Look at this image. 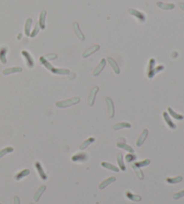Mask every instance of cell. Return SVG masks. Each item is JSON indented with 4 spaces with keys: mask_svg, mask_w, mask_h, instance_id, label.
<instances>
[{
    "mask_svg": "<svg viewBox=\"0 0 184 204\" xmlns=\"http://www.w3.org/2000/svg\"><path fill=\"white\" fill-rule=\"evenodd\" d=\"M106 100V104H107V108H108V115H109V117L110 118H113L114 116H115V108H114V103H113V100L107 97L105 99Z\"/></svg>",
    "mask_w": 184,
    "mask_h": 204,
    "instance_id": "8992f818",
    "label": "cell"
},
{
    "mask_svg": "<svg viewBox=\"0 0 184 204\" xmlns=\"http://www.w3.org/2000/svg\"><path fill=\"white\" fill-rule=\"evenodd\" d=\"M182 197H184V190H182V191H180V192H178V193L173 194V199L174 200H179Z\"/></svg>",
    "mask_w": 184,
    "mask_h": 204,
    "instance_id": "74e56055",
    "label": "cell"
},
{
    "mask_svg": "<svg viewBox=\"0 0 184 204\" xmlns=\"http://www.w3.org/2000/svg\"><path fill=\"white\" fill-rule=\"evenodd\" d=\"M39 61H40V64H41V65H42L46 69H48L49 71H51V72H53V73H55V74H59V75H67V74H69V72H70V71H69L68 69H66V68L54 67L49 62V60L46 59V58H45L44 56L40 57Z\"/></svg>",
    "mask_w": 184,
    "mask_h": 204,
    "instance_id": "6da1fadb",
    "label": "cell"
},
{
    "mask_svg": "<svg viewBox=\"0 0 184 204\" xmlns=\"http://www.w3.org/2000/svg\"><path fill=\"white\" fill-rule=\"evenodd\" d=\"M73 28H74V31H75V35H76V37L80 40H84V35L83 34V32H82V31H81V29H80V26H79V24H78V22H74V24H73Z\"/></svg>",
    "mask_w": 184,
    "mask_h": 204,
    "instance_id": "4fadbf2b",
    "label": "cell"
},
{
    "mask_svg": "<svg viewBox=\"0 0 184 204\" xmlns=\"http://www.w3.org/2000/svg\"><path fill=\"white\" fill-rule=\"evenodd\" d=\"M126 197L128 199V200H130V201H132V202H135V203H139L140 201H141V197L139 196V195H137V194H134L133 193H131V192H126Z\"/></svg>",
    "mask_w": 184,
    "mask_h": 204,
    "instance_id": "cb8c5ba5",
    "label": "cell"
},
{
    "mask_svg": "<svg viewBox=\"0 0 184 204\" xmlns=\"http://www.w3.org/2000/svg\"><path fill=\"white\" fill-rule=\"evenodd\" d=\"M125 159H126L127 162L131 163L132 161H135L136 159V156L134 153H128L125 156Z\"/></svg>",
    "mask_w": 184,
    "mask_h": 204,
    "instance_id": "e575fe53",
    "label": "cell"
},
{
    "mask_svg": "<svg viewBox=\"0 0 184 204\" xmlns=\"http://www.w3.org/2000/svg\"><path fill=\"white\" fill-rule=\"evenodd\" d=\"M13 151H14V148H13V147H10V146L2 149L0 150V158H3L4 156H5L6 154H9V153H11V152H13Z\"/></svg>",
    "mask_w": 184,
    "mask_h": 204,
    "instance_id": "d6a6232c",
    "label": "cell"
},
{
    "mask_svg": "<svg viewBox=\"0 0 184 204\" xmlns=\"http://www.w3.org/2000/svg\"><path fill=\"white\" fill-rule=\"evenodd\" d=\"M22 71H23V69L21 67H9L3 70V74H4V75H9V74L15 73V72H21Z\"/></svg>",
    "mask_w": 184,
    "mask_h": 204,
    "instance_id": "d6986e66",
    "label": "cell"
},
{
    "mask_svg": "<svg viewBox=\"0 0 184 204\" xmlns=\"http://www.w3.org/2000/svg\"><path fill=\"white\" fill-rule=\"evenodd\" d=\"M128 13H129L130 15L136 17V18L139 21V22H141V23L145 22L146 20V17L145 13H142V12H140V11H138V10L130 8V9H128Z\"/></svg>",
    "mask_w": 184,
    "mask_h": 204,
    "instance_id": "277c9868",
    "label": "cell"
},
{
    "mask_svg": "<svg viewBox=\"0 0 184 204\" xmlns=\"http://www.w3.org/2000/svg\"><path fill=\"white\" fill-rule=\"evenodd\" d=\"M80 100L81 99L79 97H73V98H70V99H67L65 100L57 101L55 103V105H56V107H58L60 108H68V107H71V106H74V105L79 103Z\"/></svg>",
    "mask_w": 184,
    "mask_h": 204,
    "instance_id": "7a4b0ae2",
    "label": "cell"
},
{
    "mask_svg": "<svg viewBox=\"0 0 184 204\" xmlns=\"http://www.w3.org/2000/svg\"><path fill=\"white\" fill-rule=\"evenodd\" d=\"M99 91V87L97 86H94L92 88L90 93H89V97H88V105L90 107L94 106V101H95V98H96V95Z\"/></svg>",
    "mask_w": 184,
    "mask_h": 204,
    "instance_id": "52a82bcc",
    "label": "cell"
},
{
    "mask_svg": "<svg viewBox=\"0 0 184 204\" xmlns=\"http://www.w3.org/2000/svg\"><path fill=\"white\" fill-rule=\"evenodd\" d=\"M30 169L29 168H25V169H23L22 171H20V172H18L15 176H14V179L16 180V181H20V180H22L23 178H24V177H26L27 176H29L30 175Z\"/></svg>",
    "mask_w": 184,
    "mask_h": 204,
    "instance_id": "ac0fdd59",
    "label": "cell"
},
{
    "mask_svg": "<svg viewBox=\"0 0 184 204\" xmlns=\"http://www.w3.org/2000/svg\"><path fill=\"white\" fill-rule=\"evenodd\" d=\"M73 162H79V163H84L86 161H88L89 159V155L85 152H79V153H75L74 156H72L71 158Z\"/></svg>",
    "mask_w": 184,
    "mask_h": 204,
    "instance_id": "3957f363",
    "label": "cell"
},
{
    "mask_svg": "<svg viewBox=\"0 0 184 204\" xmlns=\"http://www.w3.org/2000/svg\"><path fill=\"white\" fill-rule=\"evenodd\" d=\"M180 7H181L182 10H183L184 11V3H181V4H180Z\"/></svg>",
    "mask_w": 184,
    "mask_h": 204,
    "instance_id": "60d3db41",
    "label": "cell"
},
{
    "mask_svg": "<svg viewBox=\"0 0 184 204\" xmlns=\"http://www.w3.org/2000/svg\"><path fill=\"white\" fill-rule=\"evenodd\" d=\"M182 181V177L181 176H177L175 177H168L166 178V182L168 184H171V185H175V184H179Z\"/></svg>",
    "mask_w": 184,
    "mask_h": 204,
    "instance_id": "f1b7e54d",
    "label": "cell"
},
{
    "mask_svg": "<svg viewBox=\"0 0 184 204\" xmlns=\"http://www.w3.org/2000/svg\"><path fill=\"white\" fill-rule=\"evenodd\" d=\"M46 16H47V12L46 10H42L40 13V16H39V24H40V28L41 30H44L45 27H46Z\"/></svg>",
    "mask_w": 184,
    "mask_h": 204,
    "instance_id": "7c38bea8",
    "label": "cell"
},
{
    "mask_svg": "<svg viewBox=\"0 0 184 204\" xmlns=\"http://www.w3.org/2000/svg\"><path fill=\"white\" fill-rule=\"evenodd\" d=\"M29 204H32V203H29Z\"/></svg>",
    "mask_w": 184,
    "mask_h": 204,
    "instance_id": "7bdbcfd3",
    "label": "cell"
},
{
    "mask_svg": "<svg viewBox=\"0 0 184 204\" xmlns=\"http://www.w3.org/2000/svg\"><path fill=\"white\" fill-rule=\"evenodd\" d=\"M116 146L118 148H120V149H122L124 150L127 151L128 153H134V149L130 145H128V144H127L125 142H121V141L120 142H117Z\"/></svg>",
    "mask_w": 184,
    "mask_h": 204,
    "instance_id": "7402d4cb",
    "label": "cell"
},
{
    "mask_svg": "<svg viewBox=\"0 0 184 204\" xmlns=\"http://www.w3.org/2000/svg\"><path fill=\"white\" fill-rule=\"evenodd\" d=\"M117 162H118L120 170L125 171L126 170V166H125V163H124V160H123L122 154H118V156H117Z\"/></svg>",
    "mask_w": 184,
    "mask_h": 204,
    "instance_id": "f546056e",
    "label": "cell"
},
{
    "mask_svg": "<svg viewBox=\"0 0 184 204\" xmlns=\"http://www.w3.org/2000/svg\"><path fill=\"white\" fill-rule=\"evenodd\" d=\"M94 141H95V138H94V137H89L88 139L84 140L80 144L79 149H85L90 144H92V143L94 142Z\"/></svg>",
    "mask_w": 184,
    "mask_h": 204,
    "instance_id": "603a6c76",
    "label": "cell"
},
{
    "mask_svg": "<svg viewBox=\"0 0 184 204\" xmlns=\"http://www.w3.org/2000/svg\"><path fill=\"white\" fill-rule=\"evenodd\" d=\"M22 56L23 57L26 66L29 68H32L34 67V59L32 57V55L27 51V50H23L22 51Z\"/></svg>",
    "mask_w": 184,
    "mask_h": 204,
    "instance_id": "5b68a950",
    "label": "cell"
},
{
    "mask_svg": "<svg viewBox=\"0 0 184 204\" xmlns=\"http://www.w3.org/2000/svg\"><path fill=\"white\" fill-rule=\"evenodd\" d=\"M32 24V18H27L25 24H24V33L26 36L31 35V27Z\"/></svg>",
    "mask_w": 184,
    "mask_h": 204,
    "instance_id": "d4e9b609",
    "label": "cell"
},
{
    "mask_svg": "<svg viewBox=\"0 0 184 204\" xmlns=\"http://www.w3.org/2000/svg\"><path fill=\"white\" fill-rule=\"evenodd\" d=\"M13 204H21L20 198H19L18 196H14V202H13Z\"/></svg>",
    "mask_w": 184,
    "mask_h": 204,
    "instance_id": "ab89813d",
    "label": "cell"
},
{
    "mask_svg": "<svg viewBox=\"0 0 184 204\" xmlns=\"http://www.w3.org/2000/svg\"><path fill=\"white\" fill-rule=\"evenodd\" d=\"M150 159H144V160H141V161H136V162H135V164H133L134 166H136V167H139V168H141V167H146V166H148L149 164H150Z\"/></svg>",
    "mask_w": 184,
    "mask_h": 204,
    "instance_id": "1f68e13d",
    "label": "cell"
},
{
    "mask_svg": "<svg viewBox=\"0 0 184 204\" xmlns=\"http://www.w3.org/2000/svg\"><path fill=\"white\" fill-rule=\"evenodd\" d=\"M22 39V33H19L18 34V37H17V40H21Z\"/></svg>",
    "mask_w": 184,
    "mask_h": 204,
    "instance_id": "b9f144b4",
    "label": "cell"
},
{
    "mask_svg": "<svg viewBox=\"0 0 184 204\" xmlns=\"http://www.w3.org/2000/svg\"><path fill=\"white\" fill-rule=\"evenodd\" d=\"M102 167H103L104 168L106 169H109L111 171H113V172H119L120 171V168L119 167L112 164V163H109V162H106V161H103L102 162Z\"/></svg>",
    "mask_w": 184,
    "mask_h": 204,
    "instance_id": "ffe728a7",
    "label": "cell"
},
{
    "mask_svg": "<svg viewBox=\"0 0 184 204\" xmlns=\"http://www.w3.org/2000/svg\"><path fill=\"white\" fill-rule=\"evenodd\" d=\"M46 188H47V187H46V185H41V186L38 188V190L34 193V195H33V199H34L35 202H39V201H40V199H41V195L43 194V193L45 192Z\"/></svg>",
    "mask_w": 184,
    "mask_h": 204,
    "instance_id": "9a60e30c",
    "label": "cell"
},
{
    "mask_svg": "<svg viewBox=\"0 0 184 204\" xmlns=\"http://www.w3.org/2000/svg\"><path fill=\"white\" fill-rule=\"evenodd\" d=\"M168 114L171 116V117H173L174 119H176V120H183L184 119V117L182 116V115H181V114H178L177 112H175L172 108H168Z\"/></svg>",
    "mask_w": 184,
    "mask_h": 204,
    "instance_id": "4316f807",
    "label": "cell"
},
{
    "mask_svg": "<svg viewBox=\"0 0 184 204\" xmlns=\"http://www.w3.org/2000/svg\"><path fill=\"white\" fill-rule=\"evenodd\" d=\"M7 48L6 47H1L0 48V62L3 64V65H5L7 60H6V54H7Z\"/></svg>",
    "mask_w": 184,
    "mask_h": 204,
    "instance_id": "44dd1931",
    "label": "cell"
},
{
    "mask_svg": "<svg viewBox=\"0 0 184 204\" xmlns=\"http://www.w3.org/2000/svg\"><path fill=\"white\" fill-rule=\"evenodd\" d=\"M163 117H164V119L165 123L167 124V126L171 129H176V125L172 121V119H171V117H170V116H169V114L167 112H165V111L163 112Z\"/></svg>",
    "mask_w": 184,
    "mask_h": 204,
    "instance_id": "e0dca14e",
    "label": "cell"
},
{
    "mask_svg": "<svg viewBox=\"0 0 184 204\" xmlns=\"http://www.w3.org/2000/svg\"><path fill=\"white\" fill-rule=\"evenodd\" d=\"M155 58H151L149 60V63H148V69H147V77L150 79V76H151V73L155 68Z\"/></svg>",
    "mask_w": 184,
    "mask_h": 204,
    "instance_id": "4dcf8cb0",
    "label": "cell"
},
{
    "mask_svg": "<svg viewBox=\"0 0 184 204\" xmlns=\"http://www.w3.org/2000/svg\"><path fill=\"white\" fill-rule=\"evenodd\" d=\"M164 69V66H158L157 67L154 68V70H153V72H152V73H151L150 79H152V78L155 75V73H157V72H159L163 71Z\"/></svg>",
    "mask_w": 184,
    "mask_h": 204,
    "instance_id": "8d00e7d4",
    "label": "cell"
},
{
    "mask_svg": "<svg viewBox=\"0 0 184 204\" xmlns=\"http://www.w3.org/2000/svg\"><path fill=\"white\" fill-rule=\"evenodd\" d=\"M107 62L109 63V65L111 66V67L112 68V70H113V72L116 73V74H119L120 73V72H121V70H120V67H119V66H118V64H117V62L113 59V58H107Z\"/></svg>",
    "mask_w": 184,
    "mask_h": 204,
    "instance_id": "2e32d148",
    "label": "cell"
},
{
    "mask_svg": "<svg viewBox=\"0 0 184 204\" xmlns=\"http://www.w3.org/2000/svg\"><path fill=\"white\" fill-rule=\"evenodd\" d=\"M157 6L161 9L164 10H173L175 7L174 4H166V3H163V2H157Z\"/></svg>",
    "mask_w": 184,
    "mask_h": 204,
    "instance_id": "484cf974",
    "label": "cell"
},
{
    "mask_svg": "<svg viewBox=\"0 0 184 204\" xmlns=\"http://www.w3.org/2000/svg\"><path fill=\"white\" fill-rule=\"evenodd\" d=\"M116 181V177L115 176H111V177H108L107 179L103 180L100 185H99V189L100 190H103L104 188H106L108 185H110L111 184H112L113 182Z\"/></svg>",
    "mask_w": 184,
    "mask_h": 204,
    "instance_id": "5bb4252c",
    "label": "cell"
},
{
    "mask_svg": "<svg viewBox=\"0 0 184 204\" xmlns=\"http://www.w3.org/2000/svg\"><path fill=\"white\" fill-rule=\"evenodd\" d=\"M105 67H106V59H105V58H102V60L100 61V63L98 64V66H97L96 68L94 69L93 74H94V76H98V75L103 72V70L104 69Z\"/></svg>",
    "mask_w": 184,
    "mask_h": 204,
    "instance_id": "30bf717a",
    "label": "cell"
},
{
    "mask_svg": "<svg viewBox=\"0 0 184 204\" xmlns=\"http://www.w3.org/2000/svg\"><path fill=\"white\" fill-rule=\"evenodd\" d=\"M148 130L147 129H144L143 131H142V133L140 134V135H139V137L137 138V140H136V146L137 147H140V146H142V144L145 142V140H146V139L147 138V136H148Z\"/></svg>",
    "mask_w": 184,
    "mask_h": 204,
    "instance_id": "8fae6325",
    "label": "cell"
},
{
    "mask_svg": "<svg viewBox=\"0 0 184 204\" xmlns=\"http://www.w3.org/2000/svg\"><path fill=\"white\" fill-rule=\"evenodd\" d=\"M132 167H133V169H134V171L136 172V176H137V177L139 178V179H144V174H143V172H142V170L139 168V167H136V166H134V165H132Z\"/></svg>",
    "mask_w": 184,
    "mask_h": 204,
    "instance_id": "836d02e7",
    "label": "cell"
},
{
    "mask_svg": "<svg viewBox=\"0 0 184 204\" xmlns=\"http://www.w3.org/2000/svg\"><path fill=\"white\" fill-rule=\"evenodd\" d=\"M131 127V124L127 123V122H121V123H117L116 125L113 126V129L114 130H121V129H124V128H130Z\"/></svg>",
    "mask_w": 184,
    "mask_h": 204,
    "instance_id": "83f0119b",
    "label": "cell"
},
{
    "mask_svg": "<svg viewBox=\"0 0 184 204\" xmlns=\"http://www.w3.org/2000/svg\"><path fill=\"white\" fill-rule=\"evenodd\" d=\"M99 49H100V46H99V45H94V46H92L91 48H89L88 49H86V50L82 54V57H83L84 58H86L90 57L91 55L94 54L95 52H97Z\"/></svg>",
    "mask_w": 184,
    "mask_h": 204,
    "instance_id": "9c48e42d",
    "label": "cell"
},
{
    "mask_svg": "<svg viewBox=\"0 0 184 204\" xmlns=\"http://www.w3.org/2000/svg\"><path fill=\"white\" fill-rule=\"evenodd\" d=\"M45 58H46L47 60H54L58 58V56H57V54H49Z\"/></svg>",
    "mask_w": 184,
    "mask_h": 204,
    "instance_id": "f35d334b",
    "label": "cell"
},
{
    "mask_svg": "<svg viewBox=\"0 0 184 204\" xmlns=\"http://www.w3.org/2000/svg\"><path fill=\"white\" fill-rule=\"evenodd\" d=\"M40 30H41V28H40V24H39V22H37V23L35 24L34 29H33V30H32V31L31 32L30 37L34 38L35 36H37V34H38V33H39V31H40Z\"/></svg>",
    "mask_w": 184,
    "mask_h": 204,
    "instance_id": "d590c367",
    "label": "cell"
},
{
    "mask_svg": "<svg viewBox=\"0 0 184 204\" xmlns=\"http://www.w3.org/2000/svg\"><path fill=\"white\" fill-rule=\"evenodd\" d=\"M0 204H2V203H0Z\"/></svg>",
    "mask_w": 184,
    "mask_h": 204,
    "instance_id": "ee69618b",
    "label": "cell"
},
{
    "mask_svg": "<svg viewBox=\"0 0 184 204\" xmlns=\"http://www.w3.org/2000/svg\"><path fill=\"white\" fill-rule=\"evenodd\" d=\"M35 167H36V169H37V171H38V173H39L40 177H41L42 180H47V179H48V176H47L46 172L44 171L43 167H42V165H41V163L40 161H36V162H35Z\"/></svg>",
    "mask_w": 184,
    "mask_h": 204,
    "instance_id": "ba28073f",
    "label": "cell"
}]
</instances>
